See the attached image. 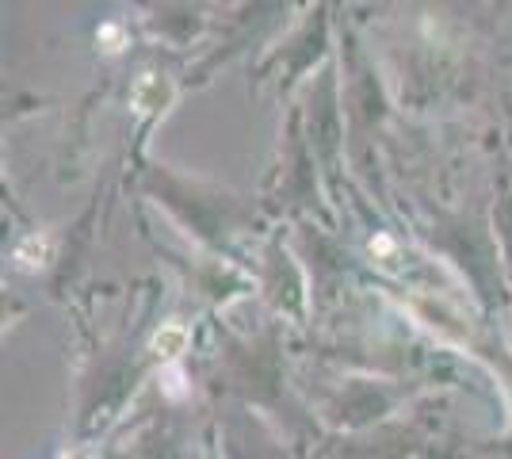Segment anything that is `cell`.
Masks as SVG:
<instances>
[{"label":"cell","instance_id":"6da1fadb","mask_svg":"<svg viewBox=\"0 0 512 459\" xmlns=\"http://www.w3.org/2000/svg\"><path fill=\"white\" fill-rule=\"evenodd\" d=\"M50 257H54V241L46 238V234H31V238H23L20 249H16V261H20V268H27V272L46 268Z\"/></svg>","mask_w":512,"mask_h":459},{"label":"cell","instance_id":"7a4b0ae2","mask_svg":"<svg viewBox=\"0 0 512 459\" xmlns=\"http://www.w3.org/2000/svg\"><path fill=\"white\" fill-rule=\"evenodd\" d=\"M165 96H169V92H165L157 73H142V77L134 81V88H130V104L138 111H157L165 104Z\"/></svg>","mask_w":512,"mask_h":459},{"label":"cell","instance_id":"3957f363","mask_svg":"<svg viewBox=\"0 0 512 459\" xmlns=\"http://www.w3.org/2000/svg\"><path fill=\"white\" fill-rule=\"evenodd\" d=\"M184 349H188V329L180 326V322H169V326L157 329V337H153V352H157L161 360H172V356H180Z\"/></svg>","mask_w":512,"mask_h":459},{"label":"cell","instance_id":"277c9868","mask_svg":"<svg viewBox=\"0 0 512 459\" xmlns=\"http://www.w3.org/2000/svg\"><path fill=\"white\" fill-rule=\"evenodd\" d=\"M100 43H107V50H119L123 46V31L115 23H107V27H100Z\"/></svg>","mask_w":512,"mask_h":459}]
</instances>
